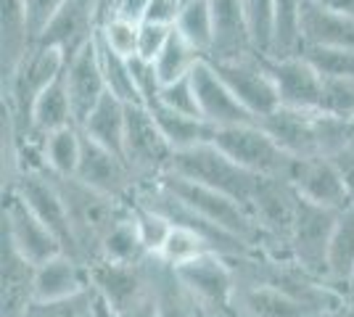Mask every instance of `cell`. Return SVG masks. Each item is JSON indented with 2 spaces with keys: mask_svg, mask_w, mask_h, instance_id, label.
<instances>
[{
  "mask_svg": "<svg viewBox=\"0 0 354 317\" xmlns=\"http://www.w3.org/2000/svg\"><path fill=\"white\" fill-rule=\"evenodd\" d=\"M304 0H275V48L270 59H286L301 50L299 43V14Z\"/></svg>",
  "mask_w": 354,
  "mask_h": 317,
  "instance_id": "34",
  "label": "cell"
},
{
  "mask_svg": "<svg viewBox=\"0 0 354 317\" xmlns=\"http://www.w3.org/2000/svg\"><path fill=\"white\" fill-rule=\"evenodd\" d=\"M175 30L207 59L212 46V0H185Z\"/></svg>",
  "mask_w": 354,
  "mask_h": 317,
  "instance_id": "32",
  "label": "cell"
},
{
  "mask_svg": "<svg viewBox=\"0 0 354 317\" xmlns=\"http://www.w3.org/2000/svg\"><path fill=\"white\" fill-rule=\"evenodd\" d=\"M82 130L80 127H64L59 133H50L43 140V164L48 175L56 177H74L82 159Z\"/></svg>",
  "mask_w": 354,
  "mask_h": 317,
  "instance_id": "28",
  "label": "cell"
},
{
  "mask_svg": "<svg viewBox=\"0 0 354 317\" xmlns=\"http://www.w3.org/2000/svg\"><path fill=\"white\" fill-rule=\"evenodd\" d=\"M198 61H204V56H201L185 37H180L175 30L172 37H169V43H167V48L159 53V59L153 61L156 75L162 79V88L164 85H172V82H180V79H185V77H191L193 69L198 66Z\"/></svg>",
  "mask_w": 354,
  "mask_h": 317,
  "instance_id": "31",
  "label": "cell"
},
{
  "mask_svg": "<svg viewBox=\"0 0 354 317\" xmlns=\"http://www.w3.org/2000/svg\"><path fill=\"white\" fill-rule=\"evenodd\" d=\"M74 177L90 185L93 191L104 193V196L117 198L122 204H133L135 193L140 188V180L135 177V172L124 162V156L109 151V148L93 143L88 137L82 143V159H80Z\"/></svg>",
  "mask_w": 354,
  "mask_h": 317,
  "instance_id": "11",
  "label": "cell"
},
{
  "mask_svg": "<svg viewBox=\"0 0 354 317\" xmlns=\"http://www.w3.org/2000/svg\"><path fill=\"white\" fill-rule=\"evenodd\" d=\"M299 53L323 77H354V50L349 48H304Z\"/></svg>",
  "mask_w": 354,
  "mask_h": 317,
  "instance_id": "40",
  "label": "cell"
},
{
  "mask_svg": "<svg viewBox=\"0 0 354 317\" xmlns=\"http://www.w3.org/2000/svg\"><path fill=\"white\" fill-rule=\"evenodd\" d=\"M333 162H336L339 172L344 175V182H346V188H349L352 201H354V135H352V140L333 156Z\"/></svg>",
  "mask_w": 354,
  "mask_h": 317,
  "instance_id": "46",
  "label": "cell"
},
{
  "mask_svg": "<svg viewBox=\"0 0 354 317\" xmlns=\"http://www.w3.org/2000/svg\"><path fill=\"white\" fill-rule=\"evenodd\" d=\"M64 79H66V90L72 98L77 127H82V122L93 114V108L109 95L101 59H98V43H93L82 53H77L74 59L66 61Z\"/></svg>",
  "mask_w": 354,
  "mask_h": 317,
  "instance_id": "18",
  "label": "cell"
},
{
  "mask_svg": "<svg viewBox=\"0 0 354 317\" xmlns=\"http://www.w3.org/2000/svg\"><path fill=\"white\" fill-rule=\"evenodd\" d=\"M109 14L111 11L104 6V0H64L61 11L37 43L59 48L69 61L95 43L98 30Z\"/></svg>",
  "mask_w": 354,
  "mask_h": 317,
  "instance_id": "10",
  "label": "cell"
},
{
  "mask_svg": "<svg viewBox=\"0 0 354 317\" xmlns=\"http://www.w3.org/2000/svg\"><path fill=\"white\" fill-rule=\"evenodd\" d=\"M352 291H354V283H352Z\"/></svg>",
  "mask_w": 354,
  "mask_h": 317,
  "instance_id": "52",
  "label": "cell"
},
{
  "mask_svg": "<svg viewBox=\"0 0 354 317\" xmlns=\"http://www.w3.org/2000/svg\"><path fill=\"white\" fill-rule=\"evenodd\" d=\"M241 3L257 53L270 59L275 48V0H241Z\"/></svg>",
  "mask_w": 354,
  "mask_h": 317,
  "instance_id": "35",
  "label": "cell"
},
{
  "mask_svg": "<svg viewBox=\"0 0 354 317\" xmlns=\"http://www.w3.org/2000/svg\"><path fill=\"white\" fill-rule=\"evenodd\" d=\"M151 3H153V0H119L111 14L124 16V19H130V21H138V24H140V21L146 19V11Z\"/></svg>",
  "mask_w": 354,
  "mask_h": 317,
  "instance_id": "47",
  "label": "cell"
},
{
  "mask_svg": "<svg viewBox=\"0 0 354 317\" xmlns=\"http://www.w3.org/2000/svg\"><path fill=\"white\" fill-rule=\"evenodd\" d=\"M130 66H133L135 88H138V95H140L143 106L156 104L159 95H162V79L156 75V66H153L151 61L140 59V56L130 59Z\"/></svg>",
  "mask_w": 354,
  "mask_h": 317,
  "instance_id": "43",
  "label": "cell"
},
{
  "mask_svg": "<svg viewBox=\"0 0 354 317\" xmlns=\"http://www.w3.org/2000/svg\"><path fill=\"white\" fill-rule=\"evenodd\" d=\"M30 122H32V135L35 137H48L50 133H59L64 127H77L74 106H72V98H69V90H66L64 75L40 93V98L32 106Z\"/></svg>",
  "mask_w": 354,
  "mask_h": 317,
  "instance_id": "25",
  "label": "cell"
},
{
  "mask_svg": "<svg viewBox=\"0 0 354 317\" xmlns=\"http://www.w3.org/2000/svg\"><path fill=\"white\" fill-rule=\"evenodd\" d=\"M185 0H153L148 6L146 19L143 21H151V24H164V27H175L177 16L183 11Z\"/></svg>",
  "mask_w": 354,
  "mask_h": 317,
  "instance_id": "45",
  "label": "cell"
},
{
  "mask_svg": "<svg viewBox=\"0 0 354 317\" xmlns=\"http://www.w3.org/2000/svg\"><path fill=\"white\" fill-rule=\"evenodd\" d=\"M317 3H323L328 8H333V11H339V14L354 19V0H317Z\"/></svg>",
  "mask_w": 354,
  "mask_h": 317,
  "instance_id": "48",
  "label": "cell"
},
{
  "mask_svg": "<svg viewBox=\"0 0 354 317\" xmlns=\"http://www.w3.org/2000/svg\"><path fill=\"white\" fill-rule=\"evenodd\" d=\"M172 32H175V27H164V24L140 21V43H138V56L153 64V61L159 59V53L167 48L169 37H172Z\"/></svg>",
  "mask_w": 354,
  "mask_h": 317,
  "instance_id": "44",
  "label": "cell"
},
{
  "mask_svg": "<svg viewBox=\"0 0 354 317\" xmlns=\"http://www.w3.org/2000/svg\"><path fill=\"white\" fill-rule=\"evenodd\" d=\"M21 6H24V19H27L32 43H37L48 30V24L61 11L64 0H21Z\"/></svg>",
  "mask_w": 354,
  "mask_h": 317,
  "instance_id": "42",
  "label": "cell"
},
{
  "mask_svg": "<svg viewBox=\"0 0 354 317\" xmlns=\"http://www.w3.org/2000/svg\"><path fill=\"white\" fill-rule=\"evenodd\" d=\"M35 304V265L3 241V317H24Z\"/></svg>",
  "mask_w": 354,
  "mask_h": 317,
  "instance_id": "23",
  "label": "cell"
},
{
  "mask_svg": "<svg viewBox=\"0 0 354 317\" xmlns=\"http://www.w3.org/2000/svg\"><path fill=\"white\" fill-rule=\"evenodd\" d=\"M267 69L278 88L281 106L299 111H320L323 75L301 53L286 59H267Z\"/></svg>",
  "mask_w": 354,
  "mask_h": 317,
  "instance_id": "15",
  "label": "cell"
},
{
  "mask_svg": "<svg viewBox=\"0 0 354 317\" xmlns=\"http://www.w3.org/2000/svg\"><path fill=\"white\" fill-rule=\"evenodd\" d=\"M95 43H98V59H101V69H104L109 93L117 95L124 104H143L140 95H138V88H135L130 59H122L119 53H114L101 37H95Z\"/></svg>",
  "mask_w": 354,
  "mask_h": 317,
  "instance_id": "33",
  "label": "cell"
},
{
  "mask_svg": "<svg viewBox=\"0 0 354 317\" xmlns=\"http://www.w3.org/2000/svg\"><path fill=\"white\" fill-rule=\"evenodd\" d=\"M191 79L198 98V111L209 124H214L217 130L236 124H257V117L233 95V90L222 82V77L212 69L209 61H198Z\"/></svg>",
  "mask_w": 354,
  "mask_h": 317,
  "instance_id": "16",
  "label": "cell"
},
{
  "mask_svg": "<svg viewBox=\"0 0 354 317\" xmlns=\"http://www.w3.org/2000/svg\"><path fill=\"white\" fill-rule=\"evenodd\" d=\"M212 69L222 77V82L233 90L238 101L257 117V122L267 114H272L275 108H281L278 88H275L272 75L267 69L265 56L254 53L246 59L220 61V64H212Z\"/></svg>",
  "mask_w": 354,
  "mask_h": 317,
  "instance_id": "9",
  "label": "cell"
},
{
  "mask_svg": "<svg viewBox=\"0 0 354 317\" xmlns=\"http://www.w3.org/2000/svg\"><path fill=\"white\" fill-rule=\"evenodd\" d=\"M328 283L344 296L354 283V204L339 214L328 249Z\"/></svg>",
  "mask_w": 354,
  "mask_h": 317,
  "instance_id": "27",
  "label": "cell"
},
{
  "mask_svg": "<svg viewBox=\"0 0 354 317\" xmlns=\"http://www.w3.org/2000/svg\"><path fill=\"white\" fill-rule=\"evenodd\" d=\"M214 146L222 153H227L238 166L249 169L257 177H281L288 180L294 156L283 151L281 146L270 137L265 127L257 124H236V127H222L214 135Z\"/></svg>",
  "mask_w": 354,
  "mask_h": 317,
  "instance_id": "4",
  "label": "cell"
},
{
  "mask_svg": "<svg viewBox=\"0 0 354 317\" xmlns=\"http://www.w3.org/2000/svg\"><path fill=\"white\" fill-rule=\"evenodd\" d=\"M127 106L124 101H119L117 95H106L101 104L93 108L88 119L82 122V135L104 146L109 151H114L122 156V146H124V130H127Z\"/></svg>",
  "mask_w": 354,
  "mask_h": 317,
  "instance_id": "26",
  "label": "cell"
},
{
  "mask_svg": "<svg viewBox=\"0 0 354 317\" xmlns=\"http://www.w3.org/2000/svg\"><path fill=\"white\" fill-rule=\"evenodd\" d=\"M320 111L354 122V77H323Z\"/></svg>",
  "mask_w": 354,
  "mask_h": 317,
  "instance_id": "38",
  "label": "cell"
},
{
  "mask_svg": "<svg viewBox=\"0 0 354 317\" xmlns=\"http://www.w3.org/2000/svg\"><path fill=\"white\" fill-rule=\"evenodd\" d=\"M3 241L14 246L35 267L59 254H66L59 238L43 225V220L16 191H3Z\"/></svg>",
  "mask_w": 354,
  "mask_h": 317,
  "instance_id": "8",
  "label": "cell"
},
{
  "mask_svg": "<svg viewBox=\"0 0 354 317\" xmlns=\"http://www.w3.org/2000/svg\"><path fill=\"white\" fill-rule=\"evenodd\" d=\"M254 37H251L249 21L243 14L241 0H212V46L207 59L209 64L220 61H236L254 56Z\"/></svg>",
  "mask_w": 354,
  "mask_h": 317,
  "instance_id": "17",
  "label": "cell"
},
{
  "mask_svg": "<svg viewBox=\"0 0 354 317\" xmlns=\"http://www.w3.org/2000/svg\"><path fill=\"white\" fill-rule=\"evenodd\" d=\"M212 251V246H209L201 236H196L191 230H185V227H175L172 225V233H169V238L164 243L162 254L159 259H164L167 265H183V262H191V259L201 257V254H209ZM217 254V251H214Z\"/></svg>",
  "mask_w": 354,
  "mask_h": 317,
  "instance_id": "39",
  "label": "cell"
},
{
  "mask_svg": "<svg viewBox=\"0 0 354 317\" xmlns=\"http://www.w3.org/2000/svg\"><path fill=\"white\" fill-rule=\"evenodd\" d=\"M236 317H312L315 309L304 302L294 299L281 288L267 286L259 280H241L238 278L236 302H233Z\"/></svg>",
  "mask_w": 354,
  "mask_h": 317,
  "instance_id": "21",
  "label": "cell"
},
{
  "mask_svg": "<svg viewBox=\"0 0 354 317\" xmlns=\"http://www.w3.org/2000/svg\"><path fill=\"white\" fill-rule=\"evenodd\" d=\"M24 317H111V312L106 309L101 296L90 288V291L74 296V299H66V302H53V304L35 302L27 309Z\"/></svg>",
  "mask_w": 354,
  "mask_h": 317,
  "instance_id": "36",
  "label": "cell"
},
{
  "mask_svg": "<svg viewBox=\"0 0 354 317\" xmlns=\"http://www.w3.org/2000/svg\"><path fill=\"white\" fill-rule=\"evenodd\" d=\"M299 43L304 48H349L354 50V19L328 8L317 0H304L299 14Z\"/></svg>",
  "mask_w": 354,
  "mask_h": 317,
  "instance_id": "20",
  "label": "cell"
},
{
  "mask_svg": "<svg viewBox=\"0 0 354 317\" xmlns=\"http://www.w3.org/2000/svg\"><path fill=\"white\" fill-rule=\"evenodd\" d=\"M175 272L180 283L204 309V315H236L233 302L238 291V272L233 267V259L209 251L177 265Z\"/></svg>",
  "mask_w": 354,
  "mask_h": 317,
  "instance_id": "6",
  "label": "cell"
},
{
  "mask_svg": "<svg viewBox=\"0 0 354 317\" xmlns=\"http://www.w3.org/2000/svg\"><path fill=\"white\" fill-rule=\"evenodd\" d=\"M148 275H151V302L156 317H207L198 302L188 294V288L180 283L172 265L164 259H148Z\"/></svg>",
  "mask_w": 354,
  "mask_h": 317,
  "instance_id": "22",
  "label": "cell"
},
{
  "mask_svg": "<svg viewBox=\"0 0 354 317\" xmlns=\"http://www.w3.org/2000/svg\"><path fill=\"white\" fill-rule=\"evenodd\" d=\"M122 156L135 172V177L140 180V185L156 182L169 172L175 148L167 143V137L159 130L153 114L148 111V106H127V130H124Z\"/></svg>",
  "mask_w": 354,
  "mask_h": 317,
  "instance_id": "5",
  "label": "cell"
},
{
  "mask_svg": "<svg viewBox=\"0 0 354 317\" xmlns=\"http://www.w3.org/2000/svg\"><path fill=\"white\" fill-rule=\"evenodd\" d=\"M93 291L101 296L111 317L124 315L151 294L148 262L143 265H114V262H93L90 265Z\"/></svg>",
  "mask_w": 354,
  "mask_h": 317,
  "instance_id": "13",
  "label": "cell"
},
{
  "mask_svg": "<svg viewBox=\"0 0 354 317\" xmlns=\"http://www.w3.org/2000/svg\"><path fill=\"white\" fill-rule=\"evenodd\" d=\"M270 137L294 159L325 156V114L323 111H299V108H275L259 119Z\"/></svg>",
  "mask_w": 354,
  "mask_h": 317,
  "instance_id": "12",
  "label": "cell"
},
{
  "mask_svg": "<svg viewBox=\"0 0 354 317\" xmlns=\"http://www.w3.org/2000/svg\"><path fill=\"white\" fill-rule=\"evenodd\" d=\"M159 185H164L172 196H177L185 206H191L198 217H204L207 222L222 227L225 233L236 236L238 241H243L246 246H251L254 251H267L265 246V236L259 225L254 222L251 211L246 206H241L233 198L222 196L217 191H212L207 185H198V182H191L180 175H172L167 172L164 177H159Z\"/></svg>",
  "mask_w": 354,
  "mask_h": 317,
  "instance_id": "3",
  "label": "cell"
},
{
  "mask_svg": "<svg viewBox=\"0 0 354 317\" xmlns=\"http://www.w3.org/2000/svg\"><path fill=\"white\" fill-rule=\"evenodd\" d=\"M151 254H148L146 243L140 238V230L135 225V217H133V204H130V211L127 217L119 222L109 238L101 246V257L95 262H114V265H143L148 262Z\"/></svg>",
  "mask_w": 354,
  "mask_h": 317,
  "instance_id": "30",
  "label": "cell"
},
{
  "mask_svg": "<svg viewBox=\"0 0 354 317\" xmlns=\"http://www.w3.org/2000/svg\"><path fill=\"white\" fill-rule=\"evenodd\" d=\"M169 172L180 175V177H185V180L191 182H198V185H207V188L217 191L222 196L238 201L241 206H246L249 211H251V204H254V196H257L259 180H262V177L251 175L249 169L238 166L214 143L198 146V148H191V151L175 153Z\"/></svg>",
  "mask_w": 354,
  "mask_h": 317,
  "instance_id": "2",
  "label": "cell"
},
{
  "mask_svg": "<svg viewBox=\"0 0 354 317\" xmlns=\"http://www.w3.org/2000/svg\"><path fill=\"white\" fill-rule=\"evenodd\" d=\"M156 104L167 106V108H172V111H180V114L201 117V111H198V98H196V88H193L191 77H185V79H180V82H172V85H164L162 95H159ZM201 119H204V117H201Z\"/></svg>",
  "mask_w": 354,
  "mask_h": 317,
  "instance_id": "41",
  "label": "cell"
},
{
  "mask_svg": "<svg viewBox=\"0 0 354 317\" xmlns=\"http://www.w3.org/2000/svg\"><path fill=\"white\" fill-rule=\"evenodd\" d=\"M346 304V302H344ZM312 317H349L346 315V309L344 307H336V309H323V312H315Z\"/></svg>",
  "mask_w": 354,
  "mask_h": 317,
  "instance_id": "49",
  "label": "cell"
},
{
  "mask_svg": "<svg viewBox=\"0 0 354 317\" xmlns=\"http://www.w3.org/2000/svg\"><path fill=\"white\" fill-rule=\"evenodd\" d=\"M32 48V37L24 19L21 0H3V79L14 75Z\"/></svg>",
  "mask_w": 354,
  "mask_h": 317,
  "instance_id": "29",
  "label": "cell"
},
{
  "mask_svg": "<svg viewBox=\"0 0 354 317\" xmlns=\"http://www.w3.org/2000/svg\"><path fill=\"white\" fill-rule=\"evenodd\" d=\"M98 37L122 59H135L138 56V43H140V24L124 19V16L109 14L101 24V30H98Z\"/></svg>",
  "mask_w": 354,
  "mask_h": 317,
  "instance_id": "37",
  "label": "cell"
},
{
  "mask_svg": "<svg viewBox=\"0 0 354 317\" xmlns=\"http://www.w3.org/2000/svg\"><path fill=\"white\" fill-rule=\"evenodd\" d=\"M119 0H104V6L109 8V11H114V6H117Z\"/></svg>",
  "mask_w": 354,
  "mask_h": 317,
  "instance_id": "50",
  "label": "cell"
},
{
  "mask_svg": "<svg viewBox=\"0 0 354 317\" xmlns=\"http://www.w3.org/2000/svg\"><path fill=\"white\" fill-rule=\"evenodd\" d=\"M50 177L59 188V196L64 201L66 217H69L77 254L82 262L93 265L101 257V246L109 238V233L127 217L130 204L104 196L77 177H56V175H50Z\"/></svg>",
  "mask_w": 354,
  "mask_h": 317,
  "instance_id": "1",
  "label": "cell"
},
{
  "mask_svg": "<svg viewBox=\"0 0 354 317\" xmlns=\"http://www.w3.org/2000/svg\"><path fill=\"white\" fill-rule=\"evenodd\" d=\"M148 111L153 114L159 130L164 133L167 143L175 148V153L191 151V148H198V146L214 143L217 127L209 124L207 119H201V117L180 114V111H172V108H167V106H162V104L148 106Z\"/></svg>",
  "mask_w": 354,
  "mask_h": 317,
  "instance_id": "24",
  "label": "cell"
},
{
  "mask_svg": "<svg viewBox=\"0 0 354 317\" xmlns=\"http://www.w3.org/2000/svg\"><path fill=\"white\" fill-rule=\"evenodd\" d=\"M93 288L90 265L69 254L48 259L45 265L35 267V302L53 304L66 302Z\"/></svg>",
  "mask_w": 354,
  "mask_h": 317,
  "instance_id": "19",
  "label": "cell"
},
{
  "mask_svg": "<svg viewBox=\"0 0 354 317\" xmlns=\"http://www.w3.org/2000/svg\"><path fill=\"white\" fill-rule=\"evenodd\" d=\"M207 317H236V315H207Z\"/></svg>",
  "mask_w": 354,
  "mask_h": 317,
  "instance_id": "51",
  "label": "cell"
},
{
  "mask_svg": "<svg viewBox=\"0 0 354 317\" xmlns=\"http://www.w3.org/2000/svg\"><path fill=\"white\" fill-rule=\"evenodd\" d=\"M288 182L296 188V193L317 204V206H328V209L344 211L346 206H352V193L344 182V175L339 172V166L333 159L328 156H307V159H296L291 166Z\"/></svg>",
  "mask_w": 354,
  "mask_h": 317,
  "instance_id": "14",
  "label": "cell"
},
{
  "mask_svg": "<svg viewBox=\"0 0 354 317\" xmlns=\"http://www.w3.org/2000/svg\"><path fill=\"white\" fill-rule=\"evenodd\" d=\"M339 214V209L317 206L301 198L291 236H288V259H294L301 270L323 283H328V249H330Z\"/></svg>",
  "mask_w": 354,
  "mask_h": 317,
  "instance_id": "7",
  "label": "cell"
}]
</instances>
